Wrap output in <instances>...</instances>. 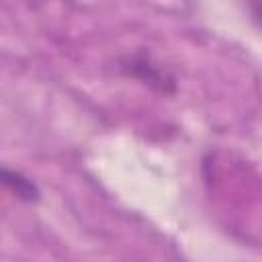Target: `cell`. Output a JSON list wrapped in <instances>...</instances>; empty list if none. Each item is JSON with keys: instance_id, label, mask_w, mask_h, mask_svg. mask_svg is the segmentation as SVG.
<instances>
[{"instance_id": "cell-1", "label": "cell", "mask_w": 262, "mask_h": 262, "mask_svg": "<svg viewBox=\"0 0 262 262\" xmlns=\"http://www.w3.org/2000/svg\"><path fill=\"white\" fill-rule=\"evenodd\" d=\"M119 70L125 76L139 80L141 84L149 86L156 92L170 94V92L176 90V78H174V74L164 63H160L147 49H137L135 53H129V55L121 57Z\"/></svg>"}, {"instance_id": "cell-2", "label": "cell", "mask_w": 262, "mask_h": 262, "mask_svg": "<svg viewBox=\"0 0 262 262\" xmlns=\"http://www.w3.org/2000/svg\"><path fill=\"white\" fill-rule=\"evenodd\" d=\"M0 188L8 190L23 203H37L41 196L39 186L29 176L6 166H0Z\"/></svg>"}]
</instances>
